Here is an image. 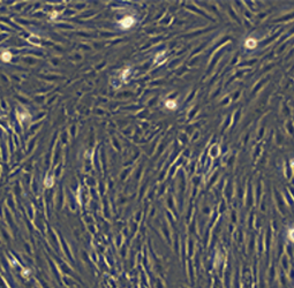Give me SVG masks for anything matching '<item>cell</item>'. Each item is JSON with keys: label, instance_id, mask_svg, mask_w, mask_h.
Returning a JSON list of instances; mask_svg holds the SVG:
<instances>
[{"label": "cell", "instance_id": "3957f363", "mask_svg": "<svg viewBox=\"0 0 294 288\" xmlns=\"http://www.w3.org/2000/svg\"><path fill=\"white\" fill-rule=\"evenodd\" d=\"M288 239H290L292 242H294V228H292V229L288 230Z\"/></svg>", "mask_w": 294, "mask_h": 288}, {"label": "cell", "instance_id": "7a4b0ae2", "mask_svg": "<svg viewBox=\"0 0 294 288\" xmlns=\"http://www.w3.org/2000/svg\"><path fill=\"white\" fill-rule=\"evenodd\" d=\"M256 44H257V42L254 38H248L247 42H246V46L249 47V49H254L256 46Z\"/></svg>", "mask_w": 294, "mask_h": 288}, {"label": "cell", "instance_id": "5b68a950", "mask_svg": "<svg viewBox=\"0 0 294 288\" xmlns=\"http://www.w3.org/2000/svg\"><path fill=\"white\" fill-rule=\"evenodd\" d=\"M9 59H10V54L9 53H3L2 54V60L3 61H8Z\"/></svg>", "mask_w": 294, "mask_h": 288}, {"label": "cell", "instance_id": "6da1fadb", "mask_svg": "<svg viewBox=\"0 0 294 288\" xmlns=\"http://www.w3.org/2000/svg\"><path fill=\"white\" fill-rule=\"evenodd\" d=\"M134 19L131 17V16H126L125 19H122L121 21H120V26L122 27V28H125V29H127V28H131V26L134 24Z\"/></svg>", "mask_w": 294, "mask_h": 288}, {"label": "cell", "instance_id": "277c9868", "mask_svg": "<svg viewBox=\"0 0 294 288\" xmlns=\"http://www.w3.org/2000/svg\"><path fill=\"white\" fill-rule=\"evenodd\" d=\"M166 106H167L168 108H174V107H175V103L172 101V100H168V101L166 103Z\"/></svg>", "mask_w": 294, "mask_h": 288}]
</instances>
